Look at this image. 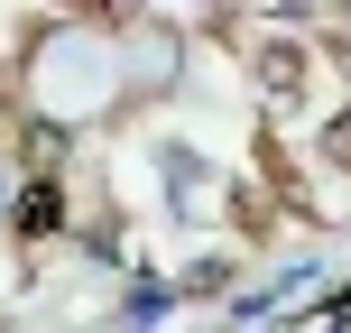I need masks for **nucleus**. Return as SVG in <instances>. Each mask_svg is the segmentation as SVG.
Segmentation results:
<instances>
[{"label":"nucleus","mask_w":351,"mask_h":333,"mask_svg":"<svg viewBox=\"0 0 351 333\" xmlns=\"http://www.w3.org/2000/svg\"><path fill=\"white\" fill-rule=\"evenodd\" d=\"M324 148H333V167H351V121H333V130H324Z\"/></svg>","instance_id":"f03ea898"},{"label":"nucleus","mask_w":351,"mask_h":333,"mask_svg":"<svg viewBox=\"0 0 351 333\" xmlns=\"http://www.w3.org/2000/svg\"><path fill=\"white\" fill-rule=\"evenodd\" d=\"M84 10H93V19H130V0H84Z\"/></svg>","instance_id":"7ed1b4c3"},{"label":"nucleus","mask_w":351,"mask_h":333,"mask_svg":"<svg viewBox=\"0 0 351 333\" xmlns=\"http://www.w3.org/2000/svg\"><path fill=\"white\" fill-rule=\"evenodd\" d=\"M19 231H28V241H37V231H56V185H37L28 204H19Z\"/></svg>","instance_id":"f257e3e1"}]
</instances>
